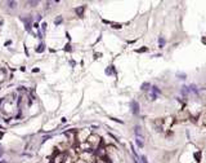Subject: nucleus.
<instances>
[{
  "mask_svg": "<svg viewBox=\"0 0 206 163\" xmlns=\"http://www.w3.org/2000/svg\"><path fill=\"white\" fill-rule=\"evenodd\" d=\"M17 108H18V106H17V101L14 100L13 94L5 96V97H3L1 100H0V110H1L4 114L13 115L16 113Z\"/></svg>",
  "mask_w": 206,
  "mask_h": 163,
  "instance_id": "1",
  "label": "nucleus"
},
{
  "mask_svg": "<svg viewBox=\"0 0 206 163\" xmlns=\"http://www.w3.org/2000/svg\"><path fill=\"white\" fill-rule=\"evenodd\" d=\"M89 136H90V133H89L88 130H79V131L76 132V139L79 140L80 144H83V142L86 141Z\"/></svg>",
  "mask_w": 206,
  "mask_h": 163,
  "instance_id": "2",
  "label": "nucleus"
},
{
  "mask_svg": "<svg viewBox=\"0 0 206 163\" xmlns=\"http://www.w3.org/2000/svg\"><path fill=\"white\" fill-rule=\"evenodd\" d=\"M65 159H66L65 153H57V155L53 159V163H65Z\"/></svg>",
  "mask_w": 206,
  "mask_h": 163,
  "instance_id": "3",
  "label": "nucleus"
},
{
  "mask_svg": "<svg viewBox=\"0 0 206 163\" xmlns=\"http://www.w3.org/2000/svg\"><path fill=\"white\" fill-rule=\"evenodd\" d=\"M22 20H23V22H25V29L30 32L31 31V27H32V17L28 16L27 18H22Z\"/></svg>",
  "mask_w": 206,
  "mask_h": 163,
  "instance_id": "4",
  "label": "nucleus"
},
{
  "mask_svg": "<svg viewBox=\"0 0 206 163\" xmlns=\"http://www.w3.org/2000/svg\"><path fill=\"white\" fill-rule=\"evenodd\" d=\"M131 111H133L134 115H138L139 114V104L137 101H131Z\"/></svg>",
  "mask_w": 206,
  "mask_h": 163,
  "instance_id": "5",
  "label": "nucleus"
},
{
  "mask_svg": "<svg viewBox=\"0 0 206 163\" xmlns=\"http://www.w3.org/2000/svg\"><path fill=\"white\" fill-rule=\"evenodd\" d=\"M85 5H81V7H79V8H76L75 9V12H76V14L77 16H80V17H83L84 16V12H85Z\"/></svg>",
  "mask_w": 206,
  "mask_h": 163,
  "instance_id": "6",
  "label": "nucleus"
},
{
  "mask_svg": "<svg viewBox=\"0 0 206 163\" xmlns=\"http://www.w3.org/2000/svg\"><path fill=\"white\" fill-rule=\"evenodd\" d=\"M134 132H135V136H137V137L143 139V137H142V131H140V127H139V126H135V127H134Z\"/></svg>",
  "mask_w": 206,
  "mask_h": 163,
  "instance_id": "7",
  "label": "nucleus"
},
{
  "mask_svg": "<svg viewBox=\"0 0 206 163\" xmlns=\"http://www.w3.org/2000/svg\"><path fill=\"white\" fill-rule=\"evenodd\" d=\"M104 72H106V74H107V75H111V74H115V66H112V65H111V66H108V67H107V69H106V71H104Z\"/></svg>",
  "mask_w": 206,
  "mask_h": 163,
  "instance_id": "8",
  "label": "nucleus"
},
{
  "mask_svg": "<svg viewBox=\"0 0 206 163\" xmlns=\"http://www.w3.org/2000/svg\"><path fill=\"white\" fill-rule=\"evenodd\" d=\"M44 50H45V47H44V44H43V43H41V44H39L37 48H35V52H36V53H43Z\"/></svg>",
  "mask_w": 206,
  "mask_h": 163,
  "instance_id": "9",
  "label": "nucleus"
},
{
  "mask_svg": "<svg viewBox=\"0 0 206 163\" xmlns=\"http://www.w3.org/2000/svg\"><path fill=\"white\" fill-rule=\"evenodd\" d=\"M62 22H63V18H62L61 16H58V17H57V18L54 20V25H55V26H59Z\"/></svg>",
  "mask_w": 206,
  "mask_h": 163,
  "instance_id": "10",
  "label": "nucleus"
},
{
  "mask_svg": "<svg viewBox=\"0 0 206 163\" xmlns=\"http://www.w3.org/2000/svg\"><path fill=\"white\" fill-rule=\"evenodd\" d=\"M5 76H7V74H5V71H4L3 69H0V83H3V82H4Z\"/></svg>",
  "mask_w": 206,
  "mask_h": 163,
  "instance_id": "11",
  "label": "nucleus"
},
{
  "mask_svg": "<svg viewBox=\"0 0 206 163\" xmlns=\"http://www.w3.org/2000/svg\"><path fill=\"white\" fill-rule=\"evenodd\" d=\"M135 144H137V146H139V148H143V146H144V144H143L142 139H139V137L135 139Z\"/></svg>",
  "mask_w": 206,
  "mask_h": 163,
  "instance_id": "12",
  "label": "nucleus"
},
{
  "mask_svg": "<svg viewBox=\"0 0 206 163\" xmlns=\"http://www.w3.org/2000/svg\"><path fill=\"white\" fill-rule=\"evenodd\" d=\"M150 83H143L142 84V89H143V91H147V89H150Z\"/></svg>",
  "mask_w": 206,
  "mask_h": 163,
  "instance_id": "13",
  "label": "nucleus"
},
{
  "mask_svg": "<svg viewBox=\"0 0 206 163\" xmlns=\"http://www.w3.org/2000/svg\"><path fill=\"white\" fill-rule=\"evenodd\" d=\"M158 46H160V48H162L165 46V39L164 38H160L158 39Z\"/></svg>",
  "mask_w": 206,
  "mask_h": 163,
  "instance_id": "14",
  "label": "nucleus"
},
{
  "mask_svg": "<svg viewBox=\"0 0 206 163\" xmlns=\"http://www.w3.org/2000/svg\"><path fill=\"white\" fill-rule=\"evenodd\" d=\"M182 93L183 94H186V93H189V87H182Z\"/></svg>",
  "mask_w": 206,
  "mask_h": 163,
  "instance_id": "15",
  "label": "nucleus"
},
{
  "mask_svg": "<svg viewBox=\"0 0 206 163\" xmlns=\"http://www.w3.org/2000/svg\"><path fill=\"white\" fill-rule=\"evenodd\" d=\"M8 5H9V8H16L17 7V3L16 1H8Z\"/></svg>",
  "mask_w": 206,
  "mask_h": 163,
  "instance_id": "16",
  "label": "nucleus"
},
{
  "mask_svg": "<svg viewBox=\"0 0 206 163\" xmlns=\"http://www.w3.org/2000/svg\"><path fill=\"white\" fill-rule=\"evenodd\" d=\"M152 92L153 93H156V94H158V93H161V91L157 88V87H152Z\"/></svg>",
  "mask_w": 206,
  "mask_h": 163,
  "instance_id": "17",
  "label": "nucleus"
},
{
  "mask_svg": "<svg viewBox=\"0 0 206 163\" xmlns=\"http://www.w3.org/2000/svg\"><path fill=\"white\" fill-rule=\"evenodd\" d=\"M65 50H67V52H71V46H70V44H66Z\"/></svg>",
  "mask_w": 206,
  "mask_h": 163,
  "instance_id": "18",
  "label": "nucleus"
},
{
  "mask_svg": "<svg viewBox=\"0 0 206 163\" xmlns=\"http://www.w3.org/2000/svg\"><path fill=\"white\" fill-rule=\"evenodd\" d=\"M112 27H113V29H121V25H119V23H113V25H112Z\"/></svg>",
  "mask_w": 206,
  "mask_h": 163,
  "instance_id": "19",
  "label": "nucleus"
},
{
  "mask_svg": "<svg viewBox=\"0 0 206 163\" xmlns=\"http://www.w3.org/2000/svg\"><path fill=\"white\" fill-rule=\"evenodd\" d=\"M138 53H142V52H147V48H140V49H137Z\"/></svg>",
  "mask_w": 206,
  "mask_h": 163,
  "instance_id": "20",
  "label": "nucleus"
},
{
  "mask_svg": "<svg viewBox=\"0 0 206 163\" xmlns=\"http://www.w3.org/2000/svg\"><path fill=\"white\" fill-rule=\"evenodd\" d=\"M47 22H43V23H41V27H43V31H45V30H47Z\"/></svg>",
  "mask_w": 206,
  "mask_h": 163,
  "instance_id": "21",
  "label": "nucleus"
},
{
  "mask_svg": "<svg viewBox=\"0 0 206 163\" xmlns=\"http://www.w3.org/2000/svg\"><path fill=\"white\" fill-rule=\"evenodd\" d=\"M140 159H142V163H148V162H147V158H146V157H144V155H143V157H142V158H140Z\"/></svg>",
  "mask_w": 206,
  "mask_h": 163,
  "instance_id": "22",
  "label": "nucleus"
},
{
  "mask_svg": "<svg viewBox=\"0 0 206 163\" xmlns=\"http://www.w3.org/2000/svg\"><path fill=\"white\" fill-rule=\"evenodd\" d=\"M112 120H115V122H119V123H122V120H120V119H116V118H111Z\"/></svg>",
  "mask_w": 206,
  "mask_h": 163,
  "instance_id": "23",
  "label": "nucleus"
},
{
  "mask_svg": "<svg viewBox=\"0 0 206 163\" xmlns=\"http://www.w3.org/2000/svg\"><path fill=\"white\" fill-rule=\"evenodd\" d=\"M75 163H88V162H85V161H83V159H80V161H76Z\"/></svg>",
  "mask_w": 206,
  "mask_h": 163,
  "instance_id": "24",
  "label": "nucleus"
},
{
  "mask_svg": "<svg viewBox=\"0 0 206 163\" xmlns=\"http://www.w3.org/2000/svg\"><path fill=\"white\" fill-rule=\"evenodd\" d=\"M1 155H3V146L0 145V157H1Z\"/></svg>",
  "mask_w": 206,
  "mask_h": 163,
  "instance_id": "25",
  "label": "nucleus"
},
{
  "mask_svg": "<svg viewBox=\"0 0 206 163\" xmlns=\"http://www.w3.org/2000/svg\"><path fill=\"white\" fill-rule=\"evenodd\" d=\"M10 44H12V40H8L7 43H5V46H10Z\"/></svg>",
  "mask_w": 206,
  "mask_h": 163,
  "instance_id": "26",
  "label": "nucleus"
},
{
  "mask_svg": "<svg viewBox=\"0 0 206 163\" xmlns=\"http://www.w3.org/2000/svg\"><path fill=\"white\" fill-rule=\"evenodd\" d=\"M94 56H95V58H97V57H101V56H102V54H101V53H95Z\"/></svg>",
  "mask_w": 206,
  "mask_h": 163,
  "instance_id": "27",
  "label": "nucleus"
},
{
  "mask_svg": "<svg viewBox=\"0 0 206 163\" xmlns=\"http://www.w3.org/2000/svg\"><path fill=\"white\" fill-rule=\"evenodd\" d=\"M3 135H4V132H0V139L3 137Z\"/></svg>",
  "mask_w": 206,
  "mask_h": 163,
  "instance_id": "28",
  "label": "nucleus"
},
{
  "mask_svg": "<svg viewBox=\"0 0 206 163\" xmlns=\"http://www.w3.org/2000/svg\"><path fill=\"white\" fill-rule=\"evenodd\" d=\"M135 163H138V162H137V161H135Z\"/></svg>",
  "mask_w": 206,
  "mask_h": 163,
  "instance_id": "29",
  "label": "nucleus"
}]
</instances>
